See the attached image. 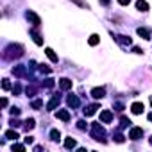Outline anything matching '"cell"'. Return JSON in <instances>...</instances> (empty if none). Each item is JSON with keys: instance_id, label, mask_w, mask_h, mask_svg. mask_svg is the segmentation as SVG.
I'll return each mask as SVG.
<instances>
[{"instance_id": "obj_1", "label": "cell", "mask_w": 152, "mask_h": 152, "mask_svg": "<svg viewBox=\"0 0 152 152\" xmlns=\"http://www.w3.org/2000/svg\"><path fill=\"white\" fill-rule=\"evenodd\" d=\"M23 56V47L22 45H15V43H11V45H7V48L4 50V57L6 59H18V57H22Z\"/></svg>"}, {"instance_id": "obj_2", "label": "cell", "mask_w": 152, "mask_h": 152, "mask_svg": "<svg viewBox=\"0 0 152 152\" xmlns=\"http://www.w3.org/2000/svg\"><path fill=\"white\" fill-rule=\"evenodd\" d=\"M104 136H106V131H104V127L100 125V124H91V138H95V140H99V141H106L104 140Z\"/></svg>"}, {"instance_id": "obj_3", "label": "cell", "mask_w": 152, "mask_h": 152, "mask_svg": "<svg viewBox=\"0 0 152 152\" xmlns=\"http://www.w3.org/2000/svg\"><path fill=\"white\" fill-rule=\"evenodd\" d=\"M25 16H27V20H29V22H31L34 27H39V25H41V18H39L36 13H32V11H27V13H25Z\"/></svg>"}, {"instance_id": "obj_4", "label": "cell", "mask_w": 152, "mask_h": 152, "mask_svg": "<svg viewBox=\"0 0 152 152\" xmlns=\"http://www.w3.org/2000/svg\"><path fill=\"white\" fill-rule=\"evenodd\" d=\"M129 138L131 140H141L143 138V129L141 127H132L129 131Z\"/></svg>"}, {"instance_id": "obj_5", "label": "cell", "mask_w": 152, "mask_h": 152, "mask_svg": "<svg viewBox=\"0 0 152 152\" xmlns=\"http://www.w3.org/2000/svg\"><path fill=\"white\" fill-rule=\"evenodd\" d=\"M111 120H113V113H111L109 109H104V111L100 113V122H102V124H109Z\"/></svg>"}, {"instance_id": "obj_6", "label": "cell", "mask_w": 152, "mask_h": 152, "mask_svg": "<svg viewBox=\"0 0 152 152\" xmlns=\"http://www.w3.org/2000/svg\"><path fill=\"white\" fill-rule=\"evenodd\" d=\"M13 73L16 75V77H27V75H29L27 70H25V66H22V64L20 66H15L13 68Z\"/></svg>"}, {"instance_id": "obj_7", "label": "cell", "mask_w": 152, "mask_h": 152, "mask_svg": "<svg viewBox=\"0 0 152 152\" xmlns=\"http://www.w3.org/2000/svg\"><path fill=\"white\" fill-rule=\"evenodd\" d=\"M66 102H68V106H70V107H79V104H81L79 97H75V95H68Z\"/></svg>"}, {"instance_id": "obj_8", "label": "cell", "mask_w": 152, "mask_h": 152, "mask_svg": "<svg viewBox=\"0 0 152 152\" xmlns=\"http://www.w3.org/2000/svg\"><path fill=\"white\" fill-rule=\"evenodd\" d=\"M56 116H57L59 120H63V122H68V120H70V111H68V109H59V111L56 113Z\"/></svg>"}, {"instance_id": "obj_9", "label": "cell", "mask_w": 152, "mask_h": 152, "mask_svg": "<svg viewBox=\"0 0 152 152\" xmlns=\"http://www.w3.org/2000/svg\"><path fill=\"white\" fill-rule=\"evenodd\" d=\"M106 95V88H93L91 90V97L93 99H102Z\"/></svg>"}, {"instance_id": "obj_10", "label": "cell", "mask_w": 152, "mask_h": 152, "mask_svg": "<svg viewBox=\"0 0 152 152\" xmlns=\"http://www.w3.org/2000/svg\"><path fill=\"white\" fill-rule=\"evenodd\" d=\"M57 104H59V95H54V97L50 99V102L47 104V109H48V111H54V109L57 107Z\"/></svg>"}, {"instance_id": "obj_11", "label": "cell", "mask_w": 152, "mask_h": 152, "mask_svg": "<svg viewBox=\"0 0 152 152\" xmlns=\"http://www.w3.org/2000/svg\"><path fill=\"white\" fill-rule=\"evenodd\" d=\"M143 109H145V106H143L141 102H134V104L131 106V111H132L134 115H141V113H143Z\"/></svg>"}, {"instance_id": "obj_12", "label": "cell", "mask_w": 152, "mask_h": 152, "mask_svg": "<svg viewBox=\"0 0 152 152\" xmlns=\"http://www.w3.org/2000/svg\"><path fill=\"white\" fill-rule=\"evenodd\" d=\"M97 109H100V106H99V104H91V106H88V107L84 109V115H86V116H91V115L97 113Z\"/></svg>"}, {"instance_id": "obj_13", "label": "cell", "mask_w": 152, "mask_h": 152, "mask_svg": "<svg viewBox=\"0 0 152 152\" xmlns=\"http://www.w3.org/2000/svg\"><path fill=\"white\" fill-rule=\"evenodd\" d=\"M136 9L141 11V13H147L148 11V4L145 2V0H138V2H136Z\"/></svg>"}, {"instance_id": "obj_14", "label": "cell", "mask_w": 152, "mask_h": 152, "mask_svg": "<svg viewBox=\"0 0 152 152\" xmlns=\"http://www.w3.org/2000/svg\"><path fill=\"white\" fill-rule=\"evenodd\" d=\"M59 86H61V90H72V81L70 79H61L59 81Z\"/></svg>"}, {"instance_id": "obj_15", "label": "cell", "mask_w": 152, "mask_h": 152, "mask_svg": "<svg viewBox=\"0 0 152 152\" xmlns=\"http://www.w3.org/2000/svg\"><path fill=\"white\" fill-rule=\"evenodd\" d=\"M31 36L34 38V43H36V45H43V38H41L34 29H31Z\"/></svg>"}, {"instance_id": "obj_16", "label": "cell", "mask_w": 152, "mask_h": 152, "mask_svg": "<svg viewBox=\"0 0 152 152\" xmlns=\"http://www.w3.org/2000/svg\"><path fill=\"white\" fill-rule=\"evenodd\" d=\"M113 38H115L116 41H120L122 45H131V43H132L131 38H127V36H120V34H118V36H113Z\"/></svg>"}, {"instance_id": "obj_17", "label": "cell", "mask_w": 152, "mask_h": 152, "mask_svg": "<svg viewBox=\"0 0 152 152\" xmlns=\"http://www.w3.org/2000/svg\"><path fill=\"white\" fill-rule=\"evenodd\" d=\"M34 125H36V122H34V118H27L25 122H23V127H25V131L29 132L31 129H34Z\"/></svg>"}, {"instance_id": "obj_18", "label": "cell", "mask_w": 152, "mask_h": 152, "mask_svg": "<svg viewBox=\"0 0 152 152\" xmlns=\"http://www.w3.org/2000/svg\"><path fill=\"white\" fill-rule=\"evenodd\" d=\"M136 32H138V36H141L143 39H150V32H148L147 29H143V27H140V29H138Z\"/></svg>"}, {"instance_id": "obj_19", "label": "cell", "mask_w": 152, "mask_h": 152, "mask_svg": "<svg viewBox=\"0 0 152 152\" xmlns=\"http://www.w3.org/2000/svg\"><path fill=\"white\" fill-rule=\"evenodd\" d=\"M45 54L48 56V59H50L52 63H57V61H59V59H57V56H56V52H54L52 48H47V50H45Z\"/></svg>"}, {"instance_id": "obj_20", "label": "cell", "mask_w": 152, "mask_h": 152, "mask_svg": "<svg viewBox=\"0 0 152 152\" xmlns=\"http://www.w3.org/2000/svg\"><path fill=\"white\" fill-rule=\"evenodd\" d=\"M64 147L66 148H75V147H77V141H75L73 138H66L64 140Z\"/></svg>"}, {"instance_id": "obj_21", "label": "cell", "mask_w": 152, "mask_h": 152, "mask_svg": "<svg viewBox=\"0 0 152 152\" xmlns=\"http://www.w3.org/2000/svg\"><path fill=\"white\" fill-rule=\"evenodd\" d=\"M99 41H100V38H99V34H91V36H90V39H88V43H90L91 47H95V45H99Z\"/></svg>"}, {"instance_id": "obj_22", "label": "cell", "mask_w": 152, "mask_h": 152, "mask_svg": "<svg viewBox=\"0 0 152 152\" xmlns=\"http://www.w3.org/2000/svg\"><path fill=\"white\" fill-rule=\"evenodd\" d=\"M6 138H9V140H18L20 136H18V132H16V131H13V129H11V131H7V132H6Z\"/></svg>"}, {"instance_id": "obj_23", "label": "cell", "mask_w": 152, "mask_h": 152, "mask_svg": "<svg viewBox=\"0 0 152 152\" xmlns=\"http://www.w3.org/2000/svg\"><path fill=\"white\" fill-rule=\"evenodd\" d=\"M50 138H52L54 141H59V140H61V132L56 131V129H52V131H50Z\"/></svg>"}, {"instance_id": "obj_24", "label": "cell", "mask_w": 152, "mask_h": 152, "mask_svg": "<svg viewBox=\"0 0 152 152\" xmlns=\"http://www.w3.org/2000/svg\"><path fill=\"white\" fill-rule=\"evenodd\" d=\"M31 106H32L34 109H39V107H43V100L36 99V100H32V102H31Z\"/></svg>"}, {"instance_id": "obj_25", "label": "cell", "mask_w": 152, "mask_h": 152, "mask_svg": "<svg viewBox=\"0 0 152 152\" xmlns=\"http://www.w3.org/2000/svg\"><path fill=\"white\" fill-rule=\"evenodd\" d=\"M120 122H122V124H120V127H122V129L129 127V124H131V120H129L127 116H122V120H120Z\"/></svg>"}, {"instance_id": "obj_26", "label": "cell", "mask_w": 152, "mask_h": 152, "mask_svg": "<svg viewBox=\"0 0 152 152\" xmlns=\"http://www.w3.org/2000/svg\"><path fill=\"white\" fill-rule=\"evenodd\" d=\"M39 70H41V72H45V73H50V72H52L47 64H39Z\"/></svg>"}, {"instance_id": "obj_27", "label": "cell", "mask_w": 152, "mask_h": 152, "mask_svg": "<svg viewBox=\"0 0 152 152\" xmlns=\"http://www.w3.org/2000/svg\"><path fill=\"white\" fill-rule=\"evenodd\" d=\"M2 88H4V90H11V83H9L7 79H4V83H2Z\"/></svg>"}, {"instance_id": "obj_28", "label": "cell", "mask_w": 152, "mask_h": 152, "mask_svg": "<svg viewBox=\"0 0 152 152\" xmlns=\"http://www.w3.org/2000/svg\"><path fill=\"white\" fill-rule=\"evenodd\" d=\"M20 91H22V86H20V84H15V86H13V93H15V95H18Z\"/></svg>"}, {"instance_id": "obj_29", "label": "cell", "mask_w": 152, "mask_h": 152, "mask_svg": "<svg viewBox=\"0 0 152 152\" xmlns=\"http://www.w3.org/2000/svg\"><path fill=\"white\" fill-rule=\"evenodd\" d=\"M72 2H73V4H77V6H81V7H86V9H88V6L83 2V0H72Z\"/></svg>"}, {"instance_id": "obj_30", "label": "cell", "mask_w": 152, "mask_h": 152, "mask_svg": "<svg viewBox=\"0 0 152 152\" xmlns=\"http://www.w3.org/2000/svg\"><path fill=\"white\" fill-rule=\"evenodd\" d=\"M25 91H27V95H34V93H36V88H32V86H27V90H25Z\"/></svg>"}, {"instance_id": "obj_31", "label": "cell", "mask_w": 152, "mask_h": 152, "mask_svg": "<svg viewBox=\"0 0 152 152\" xmlns=\"http://www.w3.org/2000/svg\"><path fill=\"white\" fill-rule=\"evenodd\" d=\"M20 115V109L18 107H11V116H18Z\"/></svg>"}, {"instance_id": "obj_32", "label": "cell", "mask_w": 152, "mask_h": 152, "mask_svg": "<svg viewBox=\"0 0 152 152\" xmlns=\"http://www.w3.org/2000/svg\"><path fill=\"white\" fill-rule=\"evenodd\" d=\"M115 107H116V111H124V104L122 102H115Z\"/></svg>"}, {"instance_id": "obj_33", "label": "cell", "mask_w": 152, "mask_h": 152, "mask_svg": "<svg viewBox=\"0 0 152 152\" xmlns=\"http://www.w3.org/2000/svg\"><path fill=\"white\" fill-rule=\"evenodd\" d=\"M77 127H79V129H86V122H84V120H79V122H77Z\"/></svg>"}, {"instance_id": "obj_34", "label": "cell", "mask_w": 152, "mask_h": 152, "mask_svg": "<svg viewBox=\"0 0 152 152\" xmlns=\"http://www.w3.org/2000/svg\"><path fill=\"white\" fill-rule=\"evenodd\" d=\"M115 140H116L118 143H124V141H125V138H124L122 134H116V136H115Z\"/></svg>"}, {"instance_id": "obj_35", "label": "cell", "mask_w": 152, "mask_h": 152, "mask_svg": "<svg viewBox=\"0 0 152 152\" xmlns=\"http://www.w3.org/2000/svg\"><path fill=\"white\" fill-rule=\"evenodd\" d=\"M23 148H25V147L20 145V143H15V145H13V150H23Z\"/></svg>"}, {"instance_id": "obj_36", "label": "cell", "mask_w": 152, "mask_h": 152, "mask_svg": "<svg viewBox=\"0 0 152 152\" xmlns=\"http://www.w3.org/2000/svg\"><path fill=\"white\" fill-rule=\"evenodd\" d=\"M118 4H120V6H129L131 0H118Z\"/></svg>"}, {"instance_id": "obj_37", "label": "cell", "mask_w": 152, "mask_h": 152, "mask_svg": "<svg viewBox=\"0 0 152 152\" xmlns=\"http://www.w3.org/2000/svg\"><path fill=\"white\" fill-rule=\"evenodd\" d=\"M45 86H47V88H52V86H54V81H52V79H47Z\"/></svg>"}, {"instance_id": "obj_38", "label": "cell", "mask_w": 152, "mask_h": 152, "mask_svg": "<svg viewBox=\"0 0 152 152\" xmlns=\"http://www.w3.org/2000/svg\"><path fill=\"white\" fill-rule=\"evenodd\" d=\"M25 143H27V145L34 143V138H32V136H27V138H25Z\"/></svg>"}, {"instance_id": "obj_39", "label": "cell", "mask_w": 152, "mask_h": 152, "mask_svg": "<svg viewBox=\"0 0 152 152\" xmlns=\"http://www.w3.org/2000/svg\"><path fill=\"white\" fill-rule=\"evenodd\" d=\"M11 125H13V127H18V125H20V122H18V120H11Z\"/></svg>"}, {"instance_id": "obj_40", "label": "cell", "mask_w": 152, "mask_h": 152, "mask_svg": "<svg viewBox=\"0 0 152 152\" xmlns=\"http://www.w3.org/2000/svg\"><path fill=\"white\" fill-rule=\"evenodd\" d=\"M132 52H134V54H141V48H138V47H134V48H132Z\"/></svg>"}, {"instance_id": "obj_41", "label": "cell", "mask_w": 152, "mask_h": 152, "mask_svg": "<svg viewBox=\"0 0 152 152\" xmlns=\"http://www.w3.org/2000/svg\"><path fill=\"white\" fill-rule=\"evenodd\" d=\"M34 150H36V152H39V150H43V147H41V145H36V147H34Z\"/></svg>"}, {"instance_id": "obj_42", "label": "cell", "mask_w": 152, "mask_h": 152, "mask_svg": "<svg viewBox=\"0 0 152 152\" xmlns=\"http://www.w3.org/2000/svg\"><path fill=\"white\" fill-rule=\"evenodd\" d=\"M100 4H104V6H107V4H109V0H100Z\"/></svg>"}, {"instance_id": "obj_43", "label": "cell", "mask_w": 152, "mask_h": 152, "mask_svg": "<svg viewBox=\"0 0 152 152\" xmlns=\"http://www.w3.org/2000/svg\"><path fill=\"white\" fill-rule=\"evenodd\" d=\"M147 118H148V120L152 122V113H148V115H147Z\"/></svg>"}, {"instance_id": "obj_44", "label": "cell", "mask_w": 152, "mask_h": 152, "mask_svg": "<svg viewBox=\"0 0 152 152\" xmlns=\"http://www.w3.org/2000/svg\"><path fill=\"white\" fill-rule=\"evenodd\" d=\"M150 104H152V97H150Z\"/></svg>"}, {"instance_id": "obj_45", "label": "cell", "mask_w": 152, "mask_h": 152, "mask_svg": "<svg viewBox=\"0 0 152 152\" xmlns=\"http://www.w3.org/2000/svg\"><path fill=\"white\" fill-rule=\"evenodd\" d=\"M150 143H152V138H150Z\"/></svg>"}]
</instances>
